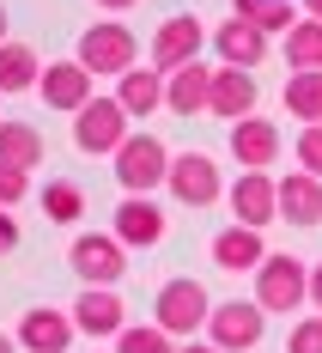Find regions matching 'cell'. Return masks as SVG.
I'll return each instance as SVG.
<instances>
[{
  "instance_id": "cell-34",
  "label": "cell",
  "mask_w": 322,
  "mask_h": 353,
  "mask_svg": "<svg viewBox=\"0 0 322 353\" xmlns=\"http://www.w3.org/2000/svg\"><path fill=\"white\" fill-rule=\"evenodd\" d=\"M182 353H219V347H213V341H189Z\"/></svg>"
},
{
  "instance_id": "cell-38",
  "label": "cell",
  "mask_w": 322,
  "mask_h": 353,
  "mask_svg": "<svg viewBox=\"0 0 322 353\" xmlns=\"http://www.w3.org/2000/svg\"><path fill=\"white\" fill-rule=\"evenodd\" d=\"M0 43H12V37H6V6H0Z\"/></svg>"
},
{
  "instance_id": "cell-23",
  "label": "cell",
  "mask_w": 322,
  "mask_h": 353,
  "mask_svg": "<svg viewBox=\"0 0 322 353\" xmlns=\"http://www.w3.org/2000/svg\"><path fill=\"white\" fill-rule=\"evenodd\" d=\"M286 61L292 73H322V19H298L286 31Z\"/></svg>"
},
{
  "instance_id": "cell-11",
  "label": "cell",
  "mask_w": 322,
  "mask_h": 353,
  "mask_svg": "<svg viewBox=\"0 0 322 353\" xmlns=\"http://www.w3.org/2000/svg\"><path fill=\"white\" fill-rule=\"evenodd\" d=\"M231 213H237V225H274L280 219V183L268 171H244L237 183H231Z\"/></svg>"
},
{
  "instance_id": "cell-29",
  "label": "cell",
  "mask_w": 322,
  "mask_h": 353,
  "mask_svg": "<svg viewBox=\"0 0 322 353\" xmlns=\"http://www.w3.org/2000/svg\"><path fill=\"white\" fill-rule=\"evenodd\" d=\"M298 171H310V176H322V122H310L304 134H298Z\"/></svg>"
},
{
  "instance_id": "cell-13",
  "label": "cell",
  "mask_w": 322,
  "mask_h": 353,
  "mask_svg": "<svg viewBox=\"0 0 322 353\" xmlns=\"http://www.w3.org/2000/svg\"><path fill=\"white\" fill-rule=\"evenodd\" d=\"M231 159H237L244 171H268V165L280 159V128H274L268 116H244V122H231Z\"/></svg>"
},
{
  "instance_id": "cell-4",
  "label": "cell",
  "mask_w": 322,
  "mask_h": 353,
  "mask_svg": "<svg viewBox=\"0 0 322 353\" xmlns=\"http://www.w3.org/2000/svg\"><path fill=\"white\" fill-rule=\"evenodd\" d=\"M134 55H140V43H134V31L128 25H116V19H104V25H92V31L79 37V68L85 73H109V79H122V73L134 68Z\"/></svg>"
},
{
  "instance_id": "cell-9",
  "label": "cell",
  "mask_w": 322,
  "mask_h": 353,
  "mask_svg": "<svg viewBox=\"0 0 322 353\" xmlns=\"http://www.w3.org/2000/svg\"><path fill=\"white\" fill-rule=\"evenodd\" d=\"M201 43H207V25H201L195 12L164 19L158 37H152V68H158V73H177V68H189V61H201Z\"/></svg>"
},
{
  "instance_id": "cell-14",
  "label": "cell",
  "mask_w": 322,
  "mask_h": 353,
  "mask_svg": "<svg viewBox=\"0 0 322 353\" xmlns=\"http://www.w3.org/2000/svg\"><path fill=\"white\" fill-rule=\"evenodd\" d=\"M207 116H225V122H244V116H255V73H250V68H213Z\"/></svg>"
},
{
  "instance_id": "cell-8",
  "label": "cell",
  "mask_w": 322,
  "mask_h": 353,
  "mask_svg": "<svg viewBox=\"0 0 322 353\" xmlns=\"http://www.w3.org/2000/svg\"><path fill=\"white\" fill-rule=\"evenodd\" d=\"M128 141V110L116 98H92L85 110H73V146L79 152H116Z\"/></svg>"
},
{
  "instance_id": "cell-32",
  "label": "cell",
  "mask_w": 322,
  "mask_h": 353,
  "mask_svg": "<svg viewBox=\"0 0 322 353\" xmlns=\"http://www.w3.org/2000/svg\"><path fill=\"white\" fill-rule=\"evenodd\" d=\"M6 250H19V219H12V208H0V256Z\"/></svg>"
},
{
  "instance_id": "cell-30",
  "label": "cell",
  "mask_w": 322,
  "mask_h": 353,
  "mask_svg": "<svg viewBox=\"0 0 322 353\" xmlns=\"http://www.w3.org/2000/svg\"><path fill=\"white\" fill-rule=\"evenodd\" d=\"M31 195V171H19V165H0V208H19Z\"/></svg>"
},
{
  "instance_id": "cell-7",
  "label": "cell",
  "mask_w": 322,
  "mask_h": 353,
  "mask_svg": "<svg viewBox=\"0 0 322 353\" xmlns=\"http://www.w3.org/2000/svg\"><path fill=\"white\" fill-rule=\"evenodd\" d=\"M164 189L177 195L182 208H213L219 195H225V176L207 152H177L171 159V176H164Z\"/></svg>"
},
{
  "instance_id": "cell-1",
  "label": "cell",
  "mask_w": 322,
  "mask_h": 353,
  "mask_svg": "<svg viewBox=\"0 0 322 353\" xmlns=\"http://www.w3.org/2000/svg\"><path fill=\"white\" fill-rule=\"evenodd\" d=\"M255 305L261 311H298V305H310V268L298 262V256H261V268H255Z\"/></svg>"
},
{
  "instance_id": "cell-20",
  "label": "cell",
  "mask_w": 322,
  "mask_h": 353,
  "mask_svg": "<svg viewBox=\"0 0 322 353\" xmlns=\"http://www.w3.org/2000/svg\"><path fill=\"white\" fill-rule=\"evenodd\" d=\"M261 256H268V244H261L255 225H225L213 238V262L225 274H250V268H261Z\"/></svg>"
},
{
  "instance_id": "cell-19",
  "label": "cell",
  "mask_w": 322,
  "mask_h": 353,
  "mask_svg": "<svg viewBox=\"0 0 322 353\" xmlns=\"http://www.w3.org/2000/svg\"><path fill=\"white\" fill-rule=\"evenodd\" d=\"M116 238H122L128 250L158 244V238H164V208H152L146 195H128V201L116 208Z\"/></svg>"
},
{
  "instance_id": "cell-12",
  "label": "cell",
  "mask_w": 322,
  "mask_h": 353,
  "mask_svg": "<svg viewBox=\"0 0 322 353\" xmlns=\"http://www.w3.org/2000/svg\"><path fill=\"white\" fill-rule=\"evenodd\" d=\"M25 353H67L73 341V317L67 311H55V305H31L25 317H19V335H12Z\"/></svg>"
},
{
  "instance_id": "cell-33",
  "label": "cell",
  "mask_w": 322,
  "mask_h": 353,
  "mask_svg": "<svg viewBox=\"0 0 322 353\" xmlns=\"http://www.w3.org/2000/svg\"><path fill=\"white\" fill-rule=\"evenodd\" d=\"M310 305H316V311H322V262H316V268H310Z\"/></svg>"
},
{
  "instance_id": "cell-6",
  "label": "cell",
  "mask_w": 322,
  "mask_h": 353,
  "mask_svg": "<svg viewBox=\"0 0 322 353\" xmlns=\"http://www.w3.org/2000/svg\"><path fill=\"white\" fill-rule=\"evenodd\" d=\"M261 329H268V311L255 305V299H231V305H213V317H207V341L219 353H250L261 341Z\"/></svg>"
},
{
  "instance_id": "cell-28",
  "label": "cell",
  "mask_w": 322,
  "mask_h": 353,
  "mask_svg": "<svg viewBox=\"0 0 322 353\" xmlns=\"http://www.w3.org/2000/svg\"><path fill=\"white\" fill-rule=\"evenodd\" d=\"M116 353H177V347H171V335H164L158 323H146V329L128 323V329L116 335Z\"/></svg>"
},
{
  "instance_id": "cell-18",
  "label": "cell",
  "mask_w": 322,
  "mask_h": 353,
  "mask_svg": "<svg viewBox=\"0 0 322 353\" xmlns=\"http://www.w3.org/2000/svg\"><path fill=\"white\" fill-rule=\"evenodd\" d=\"M43 104L49 110H85L92 104V73L79 68V61H55V68H43Z\"/></svg>"
},
{
  "instance_id": "cell-35",
  "label": "cell",
  "mask_w": 322,
  "mask_h": 353,
  "mask_svg": "<svg viewBox=\"0 0 322 353\" xmlns=\"http://www.w3.org/2000/svg\"><path fill=\"white\" fill-rule=\"evenodd\" d=\"M304 19H322V0H304Z\"/></svg>"
},
{
  "instance_id": "cell-31",
  "label": "cell",
  "mask_w": 322,
  "mask_h": 353,
  "mask_svg": "<svg viewBox=\"0 0 322 353\" xmlns=\"http://www.w3.org/2000/svg\"><path fill=\"white\" fill-rule=\"evenodd\" d=\"M286 353H322V317H304L298 329H292Z\"/></svg>"
},
{
  "instance_id": "cell-36",
  "label": "cell",
  "mask_w": 322,
  "mask_h": 353,
  "mask_svg": "<svg viewBox=\"0 0 322 353\" xmlns=\"http://www.w3.org/2000/svg\"><path fill=\"white\" fill-rule=\"evenodd\" d=\"M98 6H109V12H122V6H134V0H98Z\"/></svg>"
},
{
  "instance_id": "cell-21",
  "label": "cell",
  "mask_w": 322,
  "mask_h": 353,
  "mask_svg": "<svg viewBox=\"0 0 322 353\" xmlns=\"http://www.w3.org/2000/svg\"><path fill=\"white\" fill-rule=\"evenodd\" d=\"M116 104L128 110V116L164 110V73H158V68H128L122 79H116Z\"/></svg>"
},
{
  "instance_id": "cell-26",
  "label": "cell",
  "mask_w": 322,
  "mask_h": 353,
  "mask_svg": "<svg viewBox=\"0 0 322 353\" xmlns=\"http://www.w3.org/2000/svg\"><path fill=\"white\" fill-rule=\"evenodd\" d=\"M237 19H250L255 31H268V37H286L298 25L292 0H237Z\"/></svg>"
},
{
  "instance_id": "cell-5",
  "label": "cell",
  "mask_w": 322,
  "mask_h": 353,
  "mask_svg": "<svg viewBox=\"0 0 322 353\" xmlns=\"http://www.w3.org/2000/svg\"><path fill=\"white\" fill-rule=\"evenodd\" d=\"M67 262H73V274L85 286H116L128 274V244L116 232H85V238H73Z\"/></svg>"
},
{
  "instance_id": "cell-16",
  "label": "cell",
  "mask_w": 322,
  "mask_h": 353,
  "mask_svg": "<svg viewBox=\"0 0 322 353\" xmlns=\"http://www.w3.org/2000/svg\"><path fill=\"white\" fill-rule=\"evenodd\" d=\"M207 92H213V68H201V61L164 73V110L171 116H207Z\"/></svg>"
},
{
  "instance_id": "cell-2",
  "label": "cell",
  "mask_w": 322,
  "mask_h": 353,
  "mask_svg": "<svg viewBox=\"0 0 322 353\" xmlns=\"http://www.w3.org/2000/svg\"><path fill=\"white\" fill-rule=\"evenodd\" d=\"M207 317H213V299H207V286L189 281V274H177V281L158 286V329L171 335V341H189L195 329H207Z\"/></svg>"
},
{
  "instance_id": "cell-24",
  "label": "cell",
  "mask_w": 322,
  "mask_h": 353,
  "mask_svg": "<svg viewBox=\"0 0 322 353\" xmlns=\"http://www.w3.org/2000/svg\"><path fill=\"white\" fill-rule=\"evenodd\" d=\"M36 159H43V134H36L31 122H0V165L31 171Z\"/></svg>"
},
{
  "instance_id": "cell-22",
  "label": "cell",
  "mask_w": 322,
  "mask_h": 353,
  "mask_svg": "<svg viewBox=\"0 0 322 353\" xmlns=\"http://www.w3.org/2000/svg\"><path fill=\"white\" fill-rule=\"evenodd\" d=\"M36 79H43L36 49H25V43H0V98H12V92H31Z\"/></svg>"
},
{
  "instance_id": "cell-17",
  "label": "cell",
  "mask_w": 322,
  "mask_h": 353,
  "mask_svg": "<svg viewBox=\"0 0 322 353\" xmlns=\"http://www.w3.org/2000/svg\"><path fill=\"white\" fill-rule=\"evenodd\" d=\"M280 219L286 225H322V176L310 171L280 176Z\"/></svg>"
},
{
  "instance_id": "cell-3",
  "label": "cell",
  "mask_w": 322,
  "mask_h": 353,
  "mask_svg": "<svg viewBox=\"0 0 322 353\" xmlns=\"http://www.w3.org/2000/svg\"><path fill=\"white\" fill-rule=\"evenodd\" d=\"M164 176H171V152H164L158 134H128V141L116 146V183L128 195H152Z\"/></svg>"
},
{
  "instance_id": "cell-15",
  "label": "cell",
  "mask_w": 322,
  "mask_h": 353,
  "mask_svg": "<svg viewBox=\"0 0 322 353\" xmlns=\"http://www.w3.org/2000/svg\"><path fill=\"white\" fill-rule=\"evenodd\" d=\"M213 49H219V61L225 68H255V61H268V31H255L250 19H225L213 31Z\"/></svg>"
},
{
  "instance_id": "cell-10",
  "label": "cell",
  "mask_w": 322,
  "mask_h": 353,
  "mask_svg": "<svg viewBox=\"0 0 322 353\" xmlns=\"http://www.w3.org/2000/svg\"><path fill=\"white\" fill-rule=\"evenodd\" d=\"M73 329L92 335V341H116L128 329V305L116 299V286H85L73 299Z\"/></svg>"
},
{
  "instance_id": "cell-27",
  "label": "cell",
  "mask_w": 322,
  "mask_h": 353,
  "mask_svg": "<svg viewBox=\"0 0 322 353\" xmlns=\"http://www.w3.org/2000/svg\"><path fill=\"white\" fill-rule=\"evenodd\" d=\"M43 213H49L55 225H73V219L85 213V189H79V183H67V176L43 183Z\"/></svg>"
},
{
  "instance_id": "cell-25",
  "label": "cell",
  "mask_w": 322,
  "mask_h": 353,
  "mask_svg": "<svg viewBox=\"0 0 322 353\" xmlns=\"http://www.w3.org/2000/svg\"><path fill=\"white\" fill-rule=\"evenodd\" d=\"M280 98H286V116H298L304 128L322 122V73H292Z\"/></svg>"
},
{
  "instance_id": "cell-37",
  "label": "cell",
  "mask_w": 322,
  "mask_h": 353,
  "mask_svg": "<svg viewBox=\"0 0 322 353\" xmlns=\"http://www.w3.org/2000/svg\"><path fill=\"white\" fill-rule=\"evenodd\" d=\"M0 353H19V341H12V335H0Z\"/></svg>"
}]
</instances>
